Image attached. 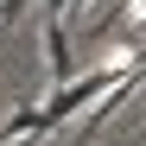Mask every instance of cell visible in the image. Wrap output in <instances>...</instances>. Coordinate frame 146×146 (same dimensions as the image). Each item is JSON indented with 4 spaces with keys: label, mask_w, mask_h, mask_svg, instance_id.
<instances>
[{
    "label": "cell",
    "mask_w": 146,
    "mask_h": 146,
    "mask_svg": "<svg viewBox=\"0 0 146 146\" xmlns=\"http://www.w3.org/2000/svg\"><path fill=\"white\" fill-rule=\"evenodd\" d=\"M44 64H51V83H70V32H64V13H44Z\"/></svg>",
    "instance_id": "1"
},
{
    "label": "cell",
    "mask_w": 146,
    "mask_h": 146,
    "mask_svg": "<svg viewBox=\"0 0 146 146\" xmlns=\"http://www.w3.org/2000/svg\"><path fill=\"white\" fill-rule=\"evenodd\" d=\"M0 13H7V26H13V19L26 13V0H0Z\"/></svg>",
    "instance_id": "2"
},
{
    "label": "cell",
    "mask_w": 146,
    "mask_h": 146,
    "mask_svg": "<svg viewBox=\"0 0 146 146\" xmlns=\"http://www.w3.org/2000/svg\"><path fill=\"white\" fill-rule=\"evenodd\" d=\"M70 7H76V0H44V13H70Z\"/></svg>",
    "instance_id": "3"
},
{
    "label": "cell",
    "mask_w": 146,
    "mask_h": 146,
    "mask_svg": "<svg viewBox=\"0 0 146 146\" xmlns=\"http://www.w3.org/2000/svg\"><path fill=\"white\" fill-rule=\"evenodd\" d=\"M0 26H7V13H0Z\"/></svg>",
    "instance_id": "4"
},
{
    "label": "cell",
    "mask_w": 146,
    "mask_h": 146,
    "mask_svg": "<svg viewBox=\"0 0 146 146\" xmlns=\"http://www.w3.org/2000/svg\"><path fill=\"white\" fill-rule=\"evenodd\" d=\"M140 146H146V140H140Z\"/></svg>",
    "instance_id": "5"
}]
</instances>
